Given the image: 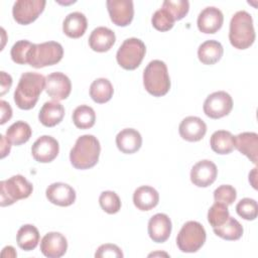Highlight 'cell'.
<instances>
[{"instance_id":"1","label":"cell","mask_w":258,"mask_h":258,"mask_svg":"<svg viewBox=\"0 0 258 258\" xmlns=\"http://www.w3.org/2000/svg\"><path fill=\"white\" fill-rule=\"evenodd\" d=\"M45 89V78L37 73L26 72L21 75L14 92V102L19 109H32Z\"/></svg>"},{"instance_id":"2","label":"cell","mask_w":258,"mask_h":258,"mask_svg":"<svg viewBox=\"0 0 258 258\" xmlns=\"http://www.w3.org/2000/svg\"><path fill=\"white\" fill-rule=\"evenodd\" d=\"M101 145L97 137L91 134L80 136L70 152V161L77 169H89L99 160Z\"/></svg>"},{"instance_id":"3","label":"cell","mask_w":258,"mask_h":258,"mask_svg":"<svg viewBox=\"0 0 258 258\" xmlns=\"http://www.w3.org/2000/svg\"><path fill=\"white\" fill-rule=\"evenodd\" d=\"M229 40L237 49H246L253 44L255 40V30L250 13L245 10H240L232 16Z\"/></svg>"},{"instance_id":"4","label":"cell","mask_w":258,"mask_h":258,"mask_svg":"<svg viewBox=\"0 0 258 258\" xmlns=\"http://www.w3.org/2000/svg\"><path fill=\"white\" fill-rule=\"evenodd\" d=\"M143 85L145 90L154 97H161L170 89V79L167 67L159 59L151 60L143 72Z\"/></svg>"},{"instance_id":"5","label":"cell","mask_w":258,"mask_h":258,"mask_svg":"<svg viewBox=\"0 0 258 258\" xmlns=\"http://www.w3.org/2000/svg\"><path fill=\"white\" fill-rule=\"evenodd\" d=\"M33 190L32 183L23 175L16 174L0 182V206L6 207L28 198Z\"/></svg>"},{"instance_id":"6","label":"cell","mask_w":258,"mask_h":258,"mask_svg":"<svg viewBox=\"0 0 258 258\" xmlns=\"http://www.w3.org/2000/svg\"><path fill=\"white\" fill-rule=\"evenodd\" d=\"M62 55L63 48L61 44L56 41L33 43L27 63L35 69H40L57 63L61 60Z\"/></svg>"},{"instance_id":"7","label":"cell","mask_w":258,"mask_h":258,"mask_svg":"<svg viewBox=\"0 0 258 258\" xmlns=\"http://www.w3.org/2000/svg\"><path fill=\"white\" fill-rule=\"evenodd\" d=\"M207 234L203 225L197 221L186 222L176 237V245L181 252L195 253L206 242Z\"/></svg>"},{"instance_id":"8","label":"cell","mask_w":258,"mask_h":258,"mask_svg":"<svg viewBox=\"0 0 258 258\" xmlns=\"http://www.w3.org/2000/svg\"><path fill=\"white\" fill-rule=\"evenodd\" d=\"M146 52L144 42L136 37H130L123 41L116 53V59L120 67L132 71L137 69Z\"/></svg>"},{"instance_id":"9","label":"cell","mask_w":258,"mask_h":258,"mask_svg":"<svg viewBox=\"0 0 258 258\" xmlns=\"http://www.w3.org/2000/svg\"><path fill=\"white\" fill-rule=\"evenodd\" d=\"M204 113L212 119H220L227 116L233 109L232 97L225 91L210 94L204 102Z\"/></svg>"},{"instance_id":"10","label":"cell","mask_w":258,"mask_h":258,"mask_svg":"<svg viewBox=\"0 0 258 258\" xmlns=\"http://www.w3.org/2000/svg\"><path fill=\"white\" fill-rule=\"evenodd\" d=\"M45 4L44 0H17L12 8L13 18L17 23L27 25L37 19Z\"/></svg>"},{"instance_id":"11","label":"cell","mask_w":258,"mask_h":258,"mask_svg":"<svg viewBox=\"0 0 258 258\" xmlns=\"http://www.w3.org/2000/svg\"><path fill=\"white\" fill-rule=\"evenodd\" d=\"M45 92L54 101L67 99L72 91V83L69 77L62 73L55 72L45 78Z\"/></svg>"},{"instance_id":"12","label":"cell","mask_w":258,"mask_h":258,"mask_svg":"<svg viewBox=\"0 0 258 258\" xmlns=\"http://www.w3.org/2000/svg\"><path fill=\"white\" fill-rule=\"evenodd\" d=\"M59 145L56 139L49 135H42L37 138L31 147L33 158L40 163L51 162L58 154Z\"/></svg>"},{"instance_id":"13","label":"cell","mask_w":258,"mask_h":258,"mask_svg":"<svg viewBox=\"0 0 258 258\" xmlns=\"http://www.w3.org/2000/svg\"><path fill=\"white\" fill-rule=\"evenodd\" d=\"M107 9L110 18L117 26H127L134 16V6L131 0H108Z\"/></svg>"},{"instance_id":"14","label":"cell","mask_w":258,"mask_h":258,"mask_svg":"<svg viewBox=\"0 0 258 258\" xmlns=\"http://www.w3.org/2000/svg\"><path fill=\"white\" fill-rule=\"evenodd\" d=\"M217 175L218 168L216 164L209 159L200 160L190 170V180L199 187H207L211 185L216 180Z\"/></svg>"},{"instance_id":"15","label":"cell","mask_w":258,"mask_h":258,"mask_svg":"<svg viewBox=\"0 0 258 258\" xmlns=\"http://www.w3.org/2000/svg\"><path fill=\"white\" fill-rule=\"evenodd\" d=\"M68 249V241L59 232H49L40 241V251L48 258H59Z\"/></svg>"},{"instance_id":"16","label":"cell","mask_w":258,"mask_h":258,"mask_svg":"<svg viewBox=\"0 0 258 258\" xmlns=\"http://www.w3.org/2000/svg\"><path fill=\"white\" fill-rule=\"evenodd\" d=\"M224 22V15L222 11L214 6L206 7L198 16V28L203 33L213 34L221 29Z\"/></svg>"},{"instance_id":"17","label":"cell","mask_w":258,"mask_h":258,"mask_svg":"<svg viewBox=\"0 0 258 258\" xmlns=\"http://www.w3.org/2000/svg\"><path fill=\"white\" fill-rule=\"evenodd\" d=\"M47 200L59 207H69L76 201V190L68 183L53 182L45 190Z\"/></svg>"},{"instance_id":"18","label":"cell","mask_w":258,"mask_h":258,"mask_svg":"<svg viewBox=\"0 0 258 258\" xmlns=\"http://www.w3.org/2000/svg\"><path fill=\"white\" fill-rule=\"evenodd\" d=\"M171 229V221L165 214H155L148 221V235L150 239L155 243L165 242L170 236Z\"/></svg>"},{"instance_id":"19","label":"cell","mask_w":258,"mask_h":258,"mask_svg":"<svg viewBox=\"0 0 258 258\" xmlns=\"http://www.w3.org/2000/svg\"><path fill=\"white\" fill-rule=\"evenodd\" d=\"M178 132L182 139L196 142L204 138L207 133V125L204 120L197 116L185 117L178 126Z\"/></svg>"},{"instance_id":"20","label":"cell","mask_w":258,"mask_h":258,"mask_svg":"<svg viewBox=\"0 0 258 258\" xmlns=\"http://www.w3.org/2000/svg\"><path fill=\"white\" fill-rule=\"evenodd\" d=\"M115 41L116 36L114 31L105 26L95 28L89 37L90 47L97 52L108 51L114 45Z\"/></svg>"},{"instance_id":"21","label":"cell","mask_w":258,"mask_h":258,"mask_svg":"<svg viewBox=\"0 0 258 258\" xmlns=\"http://www.w3.org/2000/svg\"><path fill=\"white\" fill-rule=\"evenodd\" d=\"M116 145L121 152L132 154L140 149L142 145V137L136 129L125 128L117 134Z\"/></svg>"},{"instance_id":"22","label":"cell","mask_w":258,"mask_h":258,"mask_svg":"<svg viewBox=\"0 0 258 258\" xmlns=\"http://www.w3.org/2000/svg\"><path fill=\"white\" fill-rule=\"evenodd\" d=\"M235 148L246 155L254 164L257 163L258 134L255 132H242L235 136Z\"/></svg>"},{"instance_id":"23","label":"cell","mask_w":258,"mask_h":258,"mask_svg":"<svg viewBox=\"0 0 258 258\" xmlns=\"http://www.w3.org/2000/svg\"><path fill=\"white\" fill-rule=\"evenodd\" d=\"M64 116V108L57 101L45 102L38 114L40 123L45 127H53L60 123Z\"/></svg>"},{"instance_id":"24","label":"cell","mask_w":258,"mask_h":258,"mask_svg":"<svg viewBox=\"0 0 258 258\" xmlns=\"http://www.w3.org/2000/svg\"><path fill=\"white\" fill-rule=\"evenodd\" d=\"M158 202L159 195L152 186L142 185L134 190L133 203L140 211H150L157 206Z\"/></svg>"},{"instance_id":"25","label":"cell","mask_w":258,"mask_h":258,"mask_svg":"<svg viewBox=\"0 0 258 258\" xmlns=\"http://www.w3.org/2000/svg\"><path fill=\"white\" fill-rule=\"evenodd\" d=\"M88 21L82 12L76 11L68 14L62 23L63 33L71 38H79L86 32Z\"/></svg>"},{"instance_id":"26","label":"cell","mask_w":258,"mask_h":258,"mask_svg":"<svg viewBox=\"0 0 258 258\" xmlns=\"http://www.w3.org/2000/svg\"><path fill=\"white\" fill-rule=\"evenodd\" d=\"M224 48L218 40L210 39L203 42L198 48V57L204 64H214L223 56Z\"/></svg>"},{"instance_id":"27","label":"cell","mask_w":258,"mask_h":258,"mask_svg":"<svg viewBox=\"0 0 258 258\" xmlns=\"http://www.w3.org/2000/svg\"><path fill=\"white\" fill-rule=\"evenodd\" d=\"M213 151L218 154H229L235 148V136L226 130L215 131L210 139Z\"/></svg>"},{"instance_id":"28","label":"cell","mask_w":258,"mask_h":258,"mask_svg":"<svg viewBox=\"0 0 258 258\" xmlns=\"http://www.w3.org/2000/svg\"><path fill=\"white\" fill-rule=\"evenodd\" d=\"M40 236L37 228L33 225L26 224L19 228L16 235V242L19 248L24 251H31L38 245Z\"/></svg>"},{"instance_id":"29","label":"cell","mask_w":258,"mask_h":258,"mask_svg":"<svg viewBox=\"0 0 258 258\" xmlns=\"http://www.w3.org/2000/svg\"><path fill=\"white\" fill-rule=\"evenodd\" d=\"M113 85L105 78L96 79L90 86V96L93 101L98 104H104L110 101L113 97Z\"/></svg>"},{"instance_id":"30","label":"cell","mask_w":258,"mask_h":258,"mask_svg":"<svg viewBox=\"0 0 258 258\" xmlns=\"http://www.w3.org/2000/svg\"><path fill=\"white\" fill-rule=\"evenodd\" d=\"M31 127L24 121H16L6 130V138L11 144L16 146L26 143L31 137Z\"/></svg>"},{"instance_id":"31","label":"cell","mask_w":258,"mask_h":258,"mask_svg":"<svg viewBox=\"0 0 258 258\" xmlns=\"http://www.w3.org/2000/svg\"><path fill=\"white\" fill-rule=\"evenodd\" d=\"M213 230L217 236L228 241L239 240L242 237L244 232L243 227L239 223V221H237L235 218L231 216L222 226L213 228Z\"/></svg>"},{"instance_id":"32","label":"cell","mask_w":258,"mask_h":258,"mask_svg":"<svg viewBox=\"0 0 258 258\" xmlns=\"http://www.w3.org/2000/svg\"><path fill=\"white\" fill-rule=\"evenodd\" d=\"M73 122L80 129H89L96 122V113L88 105L78 106L73 112Z\"/></svg>"},{"instance_id":"33","label":"cell","mask_w":258,"mask_h":258,"mask_svg":"<svg viewBox=\"0 0 258 258\" xmlns=\"http://www.w3.org/2000/svg\"><path fill=\"white\" fill-rule=\"evenodd\" d=\"M230 217L228 206L215 202V204L210 208L208 212V221L212 228H217L222 226Z\"/></svg>"},{"instance_id":"34","label":"cell","mask_w":258,"mask_h":258,"mask_svg":"<svg viewBox=\"0 0 258 258\" xmlns=\"http://www.w3.org/2000/svg\"><path fill=\"white\" fill-rule=\"evenodd\" d=\"M100 207L107 214H116L121 209V201L118 195L112 190H105L99 197Z\"/></svg>"},{"instance_id":"35","label":"cell","mask_w":258,"mask_h":258,"mask_svg":"<svg viewBox=\"0 0 258 258\" xmlns=\"http://www.w3.org/2000/svg\"><path fill=\"white\" fill-rule=\"evenodd\" d=\"M33 43L28 40H18L13 44L10 50L11 58L18 64H25L28 62V56Z\"/></svg>"},{"instance_id":"36","label":"cell","mask_w":258,"mask_h":258,"mask_svg":"<svg viewBox=\"0 0 258 258\" xmlns=\"http://www.w3.org/2000/svg\"><path fill=\"white\" fill-rule=\"evenodd\" d=\"M174 21L175 20L173 16L169 13V11L164 8L156 10L151 18V23L153 27L159 31H167L171 29L173 27Z\"/></svg>"},{"instance_id":"37","label":"cell","mask_w":258,"mask_h":258,"mask_svg":"<svg viewBox=\"0 0 258 258\" xmlns=\"http://www.w3.org/2000/svg\"><path fill=\"white\" fill-rule=\"evenodd\" d=\"M236 212L244 220L253 221L258 215L257 202L250 198H244L237 204Z\"/></svg>"},{"instance_id":"38","label":"cell","mask_w":258,"mask_h":258,"mask_svg":"<svg viewBox=\"0 0 258 258\" xmlns=\"http://www.w3.org/2000/svg\"><path fill=\"white\" fill-rule=\"evenodd\" d=\"M162 8L169 11L176 21L182 19L187 14L189 3L187 0H165L162 3Z\"/></svg>"},{"instance_id":"39","label":"cell","mask_w":258,"mask_h":258,"mask_svg":"<svg viewBox=\"0 0 258 258\" xmlns=\"http://www.w3.org/2000/svg\"><path fill=\"white\" fill-rule=\"evenodd\" d=\"M237 198V191L234 186L230 184H222L214 190L215 202L222 203L226 206L232 205Z\"/></svg>"},{"instance_id":"40","label":"cell","mask_w":258,"mask_h":258,"mask_svg":"<svg viewBox=\"0 0 258 258\" xmlns=\"http://www.w3.org/2000/svg\"><path fill=\"white\" fill-rule=\"evenodd\" d=\"M95 257L96 258H106V257H109V258H112V257H116V258H122L123 257V253H122V250L115 244H110V243H107V244H103L101 245L96 253H95Z\"/></svg>"},{"instance_id":"41","label":"cell","mask_w":258,"mask_h":258,"mask_svg":"<svg viewBox=\"0 0 258 258\" xmlns=\"http://www.w3.org/2000/svg\"><path fill=\"white\" fill-rule=\"evenodd\" d=\"M0 107H1V121H0V124H5L8 120L11 119L12 117V109L10 107V105L4 101V100H1L0 101Z\"/></svg>"},{"instance_id":"42","label":"cell","mask_w":258,"mask_h":258,"mask_svg":"<svg viewBox=\"0 0 258 258\" xmlns=\"http://www.w3.org/2000/svg\"><path fill=\"white\" fill-rule=\"evenodd\" d=\"M0 79H1V92L0 95L3 96L6 92H8L12 86V78L9 74L5 72H0Z\"/></svg>"},{"instance_id":"43","label":"cell","mask_w":258,"mask_h":258,"mask_svg":"<svg viewBox=\"0 0 258 258\" xmlns=\"http://www.w3.org/2000/svg\"><path fill=\"white\" fill-rule=\"evenodd\" d=\"M1 158H4L6 155L9 154L10 149H11V143L9 140L6 138V136L1 135Z\"/></svg>"},{"instance_id":"44","label":"cell","mask_w":258,"mask_h":258,"mask_svg":"<svg viewBox=\"0 0 258 258\" xmlns=\"http://www.w3.org/2000/svg\"><path fill=\"white\" fill-rule=\"evenodd\" d=\"M1 255H2V257H7V256L8 257H16L17 253L15 252V250H14V248L12 246H6L3 249Z\"/></svg>"},{"instance_id":"45","label":"cell","mask_w":258,"mask_h":258,"mask_svg":"<svg viewBox=\"0 0 258 258\" xmlns=\"http://www.w3.org/2000/svg\"><path fill=\"white\" fill-rule=\"evenodd\" d=\"M256 167H254L253 168V170L249 173V181L251 182V184H252V186L254 187V188H257V185H256V180H255V178H256Z\"/></svg>"}]
</instances>
